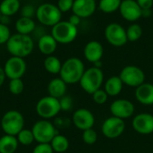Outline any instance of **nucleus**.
Listing matches in <instances>:
<instances>
[{
	"label": "nucleus",
	"instance_id": "obj_32",
	"mask_svg": "<svg viewBox=\"0 0 153 153\" xmlns=\"http://www.w3.org/2000/svg\"><path fill=\"white\" fill-rule=\"evenodd\" d=\"M82 141L86 144L92 145L98 140V134L96 133L95 130H93V128H90V129H87L85 131H82Z\"/></svg>",
	"mask_w": 153,
	"mask_h": 153
},
{
	"label": "nucleus",
	"instance_id": "obj_40",
	"mask_svg": "<svg viewBox=\"0 0 153 153\" xmlns=\"http://www.w3.org/2000/svg\"><path fill=\"white\" fill-rule=\"evenodd\" d=\"M81 17H79L78 15H76V14H74V13H73L70 17H69V20H68V22L71 23V24H73V25H74V26H78L79 24H80V22H81Z\"/></svg>",
	"mask_w": 153,
	"mask_h": 153
},
{
	"label": "nucleus",
	"instance_id": "obj_15",
	"mask_svg": "<svg viewBox=\"0 0 153 153\" xmlns=\"http://www.w3.org/2000/svg\"><path fill=\"white\" fill-rule=\"evenodd\" d=\"M134 130L139 134L149 135L153 134V115L150 113H140L132 121Z\"/></svg>",
	"mask_w": 153,
	"mask_h": 153
},
{
	"label": "nucleus",
	"instance_id": "obj_3",
	"mask_svg": "<svg viewBox=\"0 0 153 153\" xmlns=\"http://www.w3.org/2000/svg\"><path fill=\"white\" fill-rule=\"evenodd\" d=\"M36 18L40 24L47 27H53L62 19V12L56 4L44 3L36 8Z\"/></svg>",
	"mask_w": 153,
	"mask_h": 153
},
{
	"label": "nucleus",
	"instance_id": "obj_24",
	"mask_svg": "<svg viewBox=\"0 0 153 153\" xmlns=\"http://www.w3.org/2000/svg\"><path fill=\"white\" fill-rule=\"evenodd\" d=\"M36 28V23L33 19L26 18V17H20L15 22V30L17 33L30 35L32 34Z\"/></svg>",
	"mask_w": 153,
	"mask_h": 153
},
{
	"label": "nucleus",
	"instance_id": "obj_38",
	"mask_svg": "<svg viewBox=\"0 0 153 153\" xmlns=\"http://www.w3.org/2000/svg\"><path fill=\"white\" fill-rule=\"evenodd\" d=\"M32 153H54L50 143H38L32 150Z\"/></svg>",
	"mask_w": 153,
	"mask_h": 153
},
{
	"label": "nucleus",
	"instance_id": "obj_16",
	"mask_svg": "<svg viewBox=\"0 0 153 153\" xmlns=\"http://www.w3.org/2000/svg\"><path fill=\"white\" fill-rule=\"evenodd\" d=\"M121 16L128 22H135L142 17V8L136 0H122L119 7Z\"/></svg>",
	"mask_w": 153,
	"mask_h": 153
},
{
	"label": "nucleus",
	"instance_id": "obj_17",
	"mask_svg": "<svg viewBox=\"0 0 153 153\" xmlns=\"http://www.w3.org/2000/svg\"><path fill=\"white\" fill-rule=\"evenodd\" d=\"M96 8V0H74L72 12L82 19L91 16L95 13Z\"/></svg>",
	"mask_w": 153,
	"mask_h": 153
},
{
	"label": "nucleus",
	"instance_id": "obj_39",
	"mask_svg": "<svg viewBox=\"0 0 153 153\" xmlns=\"http://www.w3.org/2000/svg\"><path fill=\"white\" fill-rule=\"evenodd\" d=\"M136 2L142 9H152L153 6V0H136Z\"/></svg>",
	"mask_w": 153,
	"mask_h": 153
},
{
	"label": "nucleus",
	"instance_id": "obj_18",
	"mask_svg": "<svg viewBox=\"0 0 153 153\" xmlns=\"http://www.w3.org/2000/svg\"><path fill=\"white\" fill-rule=\"evenodd\" d=\"M104 54V48L100 41L91 40L89 41L83 49V55L87 61L90 63H96L101 61V58Z\"/></svg>",
	"mask_w": 153,
	"mask_h": 153
},
{
	"label": "nucleus",
	"instance_id": "obj_12",
	"mask_svg": "<svg viewBox=\"0 0 153 153\" xmlns=\"http://www.w3.org/2000/svg\"><path fill=\"white\" fill-rule=\"evenodd\" d=\"M126 130V123L125 120L116 117H110L107 118L102 126H101V132L105 137L108 139H116L121 136Z\"/></svg>",
	"mask_w": 153,
	"mask_h": 153
},
{
	"label": "nucleus",
	"instance_id": "obj_19",
	"mask_svg": "<svg viewBox=\"0 0 153 153\" xmlns=\"http://www.w3.org/2000/svg\"><path fill=\"white\" fill-rule=\"evenodd\" d=\"M135 99L136 100L144 106L153 105V84L150 82H144L135 88Z\"/></svg>",
	"mask_w": 153,
	"mask_h": 153
},
{
	"label": "nucleus",
	"instance_id": "obj_5",
	"mask_svg": "<svg viewBox=\"0 0 153 153\" xmlns=\"http://www.w3.org/2000/svg\"><path fill=\"white\" fill-rule=\"evenodd\" d=\"M104 82V74L101 68L95 66L86 69L80 80L81 88L88 94H92L99 89H101Z\"/></svg>",
	"mask_w": 153,
	"mask_h": 153
},
{
	"label": "nucleus",
	"instance_id": "obj_34",
	"mask_svg": "<svg viewBox=\"0 0 153 153\" xmlns=\"http://www.w3.org/2000/svg\"><path fill=\"white\" fill-rule=\"evenodd\" d=\"M60 102V107H61V111L68 112L71 111L74 108V100L71 96L69 95H65L61 99H59Z\"/></svg>",
	"mask_w": 153,
	"mask_h": 153
},
{
	"label": "nucleus",
	"instance_id": "obj_28",
	"mask_svg": "<svg viewBox=\"0 0 153 153\" xmlns=\"http://www.w3.org/2000/svg\"><path fill=\"white\" fill-rule=\"evenodd\" d=\"M122 0H100L99 9L105 13H112L119 10Z\"/></svg>",
	"mask_w": 153,
	"mask_h": 153
},
{
	"label": "nucleus",
	"instance_id": "obj_6",
	"mask_svg": "<svg viewBox=\"0 0 153 153\" xmlns=\"http://www.w3.org/2000/svg\"><path fill=\"white\" fill-rule=\"evenodd\" d=\"M51 35L57 43L66 45L75 40L78 35V29L68 21H61L51 28Z\"/></svg>",
	"mask_w": 153,
	"mask_h": 153
},
{
	"label": "nucleus",
	"instance_id": "obj_42",
	"mask_svg": "<svg viewBox=\"0 0 153 153\" xmlns=\"http://www.w3.org/2000/svg\"><path fill=\"white\" fill-rule=\"evenodd\" d=\"M152 15V9H142V17H150Z\"/></svg>",
	"mask_w": 153,
	"mask_h": 153
},
{
	"label": "nucleus",
	"instance_id": "obj_23",
	"mask_svg": "<svg viewBox=\"0 0 153 153\" xmlns=\"http://www.w3.org/2000/svg\"><path fill=\"white\" fill-rule=\"evenodd\" d=\"M18 145L16 136L4 134L0 137V153H14L18 149Z\"/></svg>",
	"mask_w": 153,
	"mask_h": 153
},
{
	"label": "nucleus",
	"instance_id": "obj_11",
	"mask_svg": "<svg viewBox=\"0 0 153 153\" xmlns=\"http://www.w3.org/2000/svg\"><path fill=\"white\" fill-rule=\"evenodd\" d=\"M3 68L6 78H8L9 80L22 79L26 72L27 65L24 58L11 56L5 61Z\"/></svg>",
	"mask_w": 153,
	"mask_h": 153
},
{
	"label": "nucleus",
	"instance_id": "obj_10",
	"mask_svg": "<svg viewBox=\"0 0 153 153\" xmlns=\"http://www.w3.org/2000/svg\"><path fill=\"white\" fill-rule=\"evenodd\" d=\"M104 34L107 41L110 45L117 48L125 46L128 41L126 30H125V28L121 24L117 22L108 24L105 28Z\"/></svg>",
	"mask_w": 153,
	"mask_h": 153
},
{
	"label": "nucleus",
	"instance_id": "obj_20",
	"mask_svg": "<svg viewBox=\"0 0 153 153\" xmlns=\"http://www.w3.org/2000/svg\"><path fill=\"white\" fill-rule=\"evenodd\" d=\"M57 42L51 34H45L38 39V48L39 52L45 56H51L57 48Z\"/></svg>",
	"mask_w": 153,
	"mask_h": 153
},
{
	"label": "nucleus",
	"instance_id": "obj_37",
	"mask_svg": "<svg viewBox=\"0 0 153 153\" xmlns=\"http://www.w3.org/2000/svg\"><path fill=\"white\" fill-rule=\"evenodd\" d=\"M74 0H58L57 1V7L63 13H67L72 10L74 5Z\"/></svg>",
	"mask_w": 153,
	"mask_h": 153
},
{
	"label": "nucleus",
	"instance_id": "obj_8",
	"mask_svg": "<svg viewBox=\"0 0 153 153\" xmlns=\"http://www.w3.org/2000/svg\"><path fill=\"white\" fill-rule=\"evenodd\" d=\"M36 113L41 119L49 120L56 117L61 111L60 102L58 99L51 96H45L39 100L35 107Z\"/></svg>",
	"mask_w": 153,
	"mask_h": 153
},
{
	"label": "nucleus",
	"instance_id": "obj_41",
	"mask_svg": "<svg viewBox=\"0 0 153 153\" xmlns=\"http://www.w3.org/2000/svg\"><path fill=\"white\" fill-rule=\"evenodd\" d=\"M5 74H4V68L0 66V87L4 84V81H5Z\"/></svg>",
	"mask_w": 153,
	"mask_h": 153
},
{
	"label": "nucleus",
	"instance_id": "obj_4",
	"mask_svg": "<svg viewBox=\"0 0 153 153\" xmlns=\"http://www.w3.org/2000/svg\"><path fill=\"white\" fill-rule=\"evenodd\" d=\"M0 125L4 134L16 136L24 128V117L18 110L11 109L3 115Z\"/></svg>",
	"mask_w": 153,
	"mask_h": 153
},
{
	"label": "nucleus",
	"instance_id": "obj_25",
	"mask_svg": "<svg viewBox=\"0 0 153 153\" xmlns=\"http://www.w3.org/2000/svg\"><path fill=\"white\" fill-rule=\"evenodd\" d=\"M21 2L20 0H2L0 3V13L4 16H13L20 12Z\"/></svg>",
	"mask_w": 153,
	"mask_h": 153
},
{
	"label": "nucleus",
	"instance_id": "obj_35",
	"mask_svg": "<svg viewBox=\"0 0 153 153\" xmlns=\"http://www.w3.org/2000/svg\"><path fill=\"white\" fill-rule=\"evenodd\" d=\"M20 14L21 17H26V18H33L36 15V9L31 4H27L21 7L20 9Z\"/></svg>",
	"mask_w": 153,
	"mask_h": 153
},
{
	"label": "nucleus",
	"instance_id": "obj_36",
	"mask_svg": "<svg viewBox=\"0 0 153 153\" xmlns=\"http://www.w3.org/2000/svg\"><path fill=\"white\" fill-rule=\"evenodd\" d=\"M11 35V30L8 26L0 22V45L6 44Z\"/></svg>",
	"mask_w": 153,
	"mask_h": 153
},
{
	"label": "nucleus",
	"instance_id": "obj_31",
	"mask_svg": "<svg viewBox=\"0 0 153 153\" xmlns=\"http://www.w3.org/2000/svg\"><path fill=\"white\" fill-rule=\"evenodd\" d=\"M8 89L13 95H20L24 90V83L22 79H13L9 82Z\"/></svg>",
	"mask_w": 153,
	"mask_h": 153
},
{
	"label": "nucleus",
	"instance_id": "obj_1",
	"mask_svg": "<svg viewBox=\"0 0 153 153\" xmlns=\"http://www.w3.org/2000/svg\"><path fill=\"white\" fill-rule=\"evenodd\" d=\"M5 47L12 56L24 58L32 53L34 49V40L30 35L14 33L11 35Z\"/></svg>",
	"mask_w": 153,
	"mask_h": 153
},
{
	"label": "nucleus",
	"instance_id": "obj_33",
	"mask_svg": "<svg viewBox=\"0 0 153 153\" xmlns=\"http://www.w3.org/2000/svg\"><path fill=\"white\" fill-rule=\"evenodd\" d=\"M91 96H92L93 102L96 103V104H98V105H103V104H105L108 101V93L103 89H99L98 91H96L95 92H93L91 94Z\"/></svg>",
	"mask_w": 153,
	"mask_h": 153
},
{
	"label": "nucleus",
	"instance_id": "obj_2",
	"mask_svg": "<svg viewBox=\"0 0 153 153\" xmlns=\"http://www.w3.org/2000/svg\"><path fill=\"white\" fill-rule=\"evenodd\" d=\"M85 70L84 64L80 58L70 57L62 64L59 77L67 85L79 83Z\"/></svg>",
	"mask_w": 153,
	"mask_h": 153
},
{
	"label": "nucleus",
	"instance_id": "obj_22",
	"mask_svg": "<svg viewBox=\"0 0 153 153\" xmlns=\"http://www.w3.org/2000/svg\"><path fill=\"white\" fill-rule=\"evenodd\" d=\"M124 87V83L119 75H114L109 77L104 84V90L108 96H117L121 93Z\"/></svg>",
	"mask_w": 153,
	"mask_h": 153
},
{
	"label": "nucleus",
	"instance_id": "obj_44",
	"mask_svg": "<svg viewBox=\"0 0 153 153\" xmlns=\"http://www.w3.org/2000/svg\"><path fill=\"white\" fill-rule=\"evenodd\" d=\"M1 15H2V14H1V13H0V18H1Z\"/></svg>",
	"mask_w": 153,
	"mask_h": 153
},
{
	"label": "nucleus",
	"instance_id": "obj_27",
	"mask_svg": "<svg viewBox=\"0 0 153 153\" xmlns=\"http://www.w3.org/2000/svg\"><path fill=\"white\" fill-rule=\"evenodd\" d=\"M50 145L54 152L64 153L69 148V141L66 136L57 134L50 142Z\"/></svg>",
	"mask_w": 153,
	"mask_h": 153
},
{
	"label": "nucleus",
	"instance_id": "obj_30",
	"mask_svg": "<svg viewBox=\"0 0 153 153\" xmlns=\"http://www.w3.org/2000/svg\"><path fill=\"white\" fill-rule=\"evenodd\" d=\"M126 35L128 41L134 42L141 39L143 35V29L140 24L138 23H132L126 29Z\"/></svg>",
	"mask_w": 153,
	"mask_h": 153
},
{
	"label": "nucleus",
	"instance_id": "obj_13",
	"mask_svg": "<svg viewBox=\"0 0 153 153\" xmlns=\"http://www.w3.org/2000/svg\"><path fill=\"white\" fill-rule=\"evenodd\" d=\"M109 109L113 117L126 120L134 115L135 108L132 101L126 99H118L111 103Z\"/></svg>",
	"mask_w": 153,
	"mask_h": 153
},
{
	"label": "nucleus",
	"instance_id": "obj_26",
	"mask_svg": "<svg viewBox=\"0 0 153 153\" xmlns=\"http://www.w3.org/2000/svg\"><path fill=\"white\" fill-rule=\"evenodd\" d=\"M62 64L63 63H61L60 59L53 55L48 56L43 63L45 70L51 74H59Z\"/></svg>",
	"mask_w": 153,
	"mask_h": 153
},
{
	"label": "nucleus",
	"instance_id": "obj_14",
	"mask_svg": "<svg viewBox=\"0 0 153 153\" xmlns=\"http://www.w3.org/2000/svg\"><path fill=\"white\" fill-rule=\"evenodd\" d=\"M72 122L76 128L82 131H85L93 127L95 124V117L91 110L82 108L74 112Z\"/></svg>",
	"mask_w": 153,
	"mask_h": 153
},
{
	"label": "nucleus",
	"instance_id": "obj_21",
	"mask_svg": "<svg viewBox=\"0 0 153 153\" xmlns=\"http://www.w3.org/2000/svg\"><path fill=\"white\" fill-rule=\"evenodd\" d=\"M66 91L67 84L60 77L52 79L48 84V95L56 99H61L63 96L66 94Z\"/></svg>",
	"mask_w": 153,
	"mask_h": 153
},
{
	"label": "nucleus",
	"instance_id": "obj_29",
	"mask_svg": "<svg viewBox=\"0 0 153 153\" xmlns=\"http://www.w3.org/2000/svg\"><path fill=\"white\" fill-rule=\"evenodd\" d=\"M16 138L18 140L19 144L23 145V146H29V145L32 144L33 142L35 141L34 135H33V133H32L31 129H25V128H23L16 135Z\"/></svg>",
	"mask_w": 153,
	"mask_h": 153
},
{
	"label": "nucleus",
	"instance_id": "obj_7",
	"mask_svg": "<svg viewBox=\"0 0 153 153\" xmlns=\"http://www.w3.org/2000/svg\"><path fill=\"white\" fill-rule=\"evenodd\" d=\"M31 131L38 143H50L52 139L58 134L55 125L47 119H40L35 122Z\"/></svg>",
	"mask_w": 153,
	"mask_h": 153
},
{
	"label": "nucleus",
	"instance_id": "obj_43",
	"mask_svg": "<svg viewBox=\"0 0 153 153\" xmlns=\"http://www.w3.org/2000/svg\"><path fill=\"white\" fill-rule=\"evenodd\" d=\"M0 22H1V23H3V24L8 25V23L10 22V17H8V16H4V15H1Z\"/></svg>",
	"mask_w": 153,
	"mask_h": 153
},
{
	"label": "nucleus",
	"instance_id": "obj_9",
	"mask_svg": "<svg viewBox=\"0 0 153 153\" xmlns=\"http://www.w3.org/2000/svg\"><path fill=\"white\" fill-rule=\"evenodd\" d=\"M119 77L125 85L129 87L137 88L141 84L145 82V74L140 67L136 65L125 66L120 74Z\"/></svg>",
	"mask_w": 153,
	"mask_h": 153
}]
</instances>
